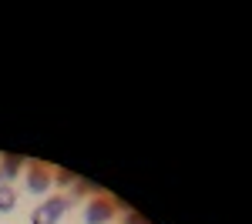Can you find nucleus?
Returning <instances> with one entry per match:
<instances>
[{
	"mask_svg": "<svg viewBox=\"0 0 252 224\" xmlns=\"http://www.w3.org/2000/svg\"><path fill=\"white\" fill-rule=\"evenodd\" d=\"M71 207L67 198H51V201H44V204L31 214V224H58V218Z\"/></svg>",
	"mask_w": 252,
	"mask_h": 224,
	"instance_id": "nucleus-1",
	"label": "nucleus"
},
{
	"mask_svg": "<svg viewBox=\"0 0 252 224\" xmlns=\"http://www.w3.org/2000/svg\"><path fill=\"white\" fill-rule=\"evenodd\" d=\"M111 214H115V207H111L108 198H94L91 204L84 207V221H88V224H108V221H111Z\"/></svg>",
	"mask_w": 252,
	"mask_h": 224,
	"instance_id": "nucleus-2",
	"label": "nucleus"
},
{
	"mask_svg": "<svg viewBox=\"0 0 252 224\" xmlns=\"http://www.w3.org/2000/svg\"><path fill=\"white\" fill-rule=\"evenodd\" d=\"M54 181V174L44 168V164H27V191H34V194H44L47 187Z\"/></svg>",
	"mask_w": 252,
	"mask_h": 224,
	"instance_id": "nucleus-3",
	"label": "nucleus"
},
{
	"mask_svg": "<svg viewBox=\"0 0 252 224\" xmlns=\"http://www.w3.org/2000/svg\"><path fill=\"white\" fill-rule=\"evenodd\" d=\"M20 171H24V157L20 154H7L0 161V184H10V177H17Z\"/></svg>",
	"mask_w": 252,
	"mask_h": 224,
	"instance_id": "nucleus-4",
	"label": "nucleus"
},
{
	"mask_svg": "<svg viewBox=\"0 0 252 224\" xmlns=\"http://www.w3.org/2000/svg\"><path fill=\"white\" fill-rule=\"evenodd\" d=\"M14 204H17V194H14V187H10V184H0V214L14 211Z\"/></svg>",
	"mask_w": 252,
	"mask_h": 224,
	"instance_id": "nucleus-5",
	"label": "nucleus"
},
{
	"mask_svg": "<svg viewBox=\"0 0 252 224\" xmlns=\"http://www.w3.org/2000/svg\"><path fill=\"white\" fill-rule=\"evenodd\" d=\"M71 191H74V198H84V194H91V184H88V181H74Z\"/></svg>",
	"mask_w": 252,
	"mask_h": 224,
	"instance_id": "nucleus-6",
	"label": "nucleus"
},
{
	"mask_svg": "<svg viewBox=\"0 0 252 224\" xmlns=\"http://www.w3.org/2000/svg\"><path fill=\"white\" fill-rule=\"evenodd\" d=\"M54 181H58V184H74L78 177H74L71 171H58V174H54Z\"/></svg>",
	"mask_w": 252,
	"mask_h": 224,
	"instance_id": "nucleus-7",
	"label": "nucleus"
},
{
	"mask_svg": "<svg viewBox=\"0 0 252 224\" xmlns=\"http://www.w3.org/2000/svg\"><path fill=\"white\" fill-rule=\"evenodd\" d=\"M125 224H148V221H145L141 214H135V211H128V214H125Z\"/></svg>",
	"mask_w": 252,
	"mask_h": 224,
	"instance_id": "nucleus-8",
	"label": "nucleus"
}]
</instances>
